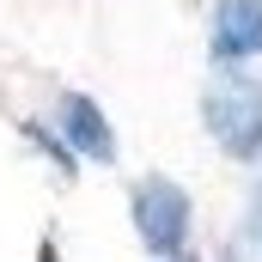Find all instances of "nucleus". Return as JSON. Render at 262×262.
Segmentation results:
<instances>
[{
    "label": "nucleus",
    "mask_w": 262,
    "mask_h": 262,
    "mask_svg": "<svg viewBox=\"0 0 262 262\" xmlns=\"http://www.w3.org/2000/svg\"><path fill=\"white\" fill-rule=\"evenodd\" d=\"M201 122L226 159H262V79L220 61V73L201 85Z\"/></svg>",
    "instance_id": "1"
},
{
    "label": "nucleus",
    "mask_w": 262,
    "mask_h": 262,
    "mask_svg": "<svg viewBox=\"0 0 262 262\" xmlns=\"http://www.w3.org/2000/svg\"><path fill=\"white\" fill-rule=\"evenodd\" d=\"M128 213H134V238L152 256L183 250L189 232H195V201H189L183 183H171V177H140L134 195H128Z\"/></svg>",
    "instance_id": "2"
},
{
    "label": "nucleus",
    "mask_w": 262,
    "mask_h": 262,
    "mask_svg": "<svg viewBox=\"0 0 262 262\" xmlns=\"http://www.w3.org/2000/svg\"><path fill=\"white\" fill-rule=\"evenodd\" d=\"M55 134L67 140L73 159L116 165V128H110V116H104L98 98H85V92H61V104H55Z\"/></svg>",
    "instance_id": "3"
},
{
    "label": "nucleus",
    "mask_w": 262,
    "mask_h": 262,
    "mask_svg": "<svg viewBox=\"0 0 262 262\" xmlns=\"http://www.w3.org/2000/svg\"><path fill=\"white\" fill-rule=\"evenodd\" d=\"M207 49L213 61H256L262 55V0H213V18H207Z\"/></svg>",
    "instance_id": "4"
},
{
    "label": "nucleus",
    "mask_w": 262,
    "mask_h": 262,
    "mask_svg": "<svg viewBox=\"0 0 262 262\" xmlns=\"http://www.w3.org/2000/svg\"><path fill=\"white\" fill-rule=\"evenodd\" d=\"M226 256L232 262H262V195L250 201V220L226 238Z\"/></svg>",
    "instance_id": "5"
},
{
    "label": "nucleus",
    "mask_w": 262,
    "mask_h": 262,
    "mask_svg": "<svg viewBox=\"0 0 262 262\" xmlns=\"http://www.w3.org/2000/svg\"><path fill=\"white\" fill-rule=\"evenodd\" d=\"M159 262H195V250L183 244V250H171V256H159Z\"/></svg>",
    "instance_id": "6"
}]
</instances>
